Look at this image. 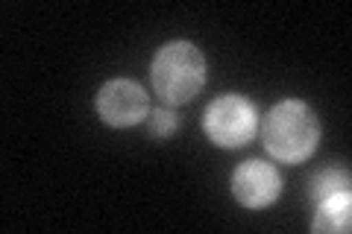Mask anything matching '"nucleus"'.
<instances>
[{
  "mask_svg": "<svg viewBox=\"0 0 352 234\" xmlns=\"http://www.w3.org/2000/svg\"><path fill=\"white\" fill-rule=\"evenodd\" d=\"M261 141L276 161L300 164L320 143V120L302 100H282L261 124Z\"/></svg>",
  "mask_w": 352,
  "mask_h": 234,
  "instance_id": "obj_1",
  "label": "nucleus"
},
{
  "mask_svg": "<svg viewBox=\"0 0 352 234\" xmlns=\"http://www.w3.org/2000/svg\"><path fill=\"white\" fill-rule=\"evenodd\" d=\"M150 80L168 106H182L206 85V59L191 41H168L153 56Z\"/></svg>",
  "mask_w": 352,
  "mask_h": 234,
  "instance_id": "obj_2",
  "label": "nucleus"
},
{
  "mask_svg": "<svg viewBox=\"0 0 352 234\" xmlns=\"http://www.w3.org/2000/svg\"><path fill=\"white\" fill-rule=\"evenodd\" d=\"M203 129L214 147L238 150L258 132V111L241 94H223L208 103L203 115Z\"/></svg>",
  "mask_w": 352,
  "mask_h": 234,
  "instance_id": "obj_3",
  "label": "nucleus"
},
{
  "mask_svg": "<svg viewBox=\"0 0 352 234\" xmlns=\"http://www.w3.org/2000/svg\"><path fill=\"white\" fill-rule=\"evenodd\" d=\"M97 115L115 129L138 126L150 115V97L132 80H109L97 91Z\"/></svg>",
  "mask_w": 352,
  "mask_h": 234,
  "instance_id": "obj_4",
  "label": "nucleus"
},
{
  "mask_svg": "<svg viewBox=\"0 0 352 234\" xmlns=\"http://www.w3.org/2000/svg\"><path fill=\"white\" fill-rule=\"evenodd\" d=\"M232 194L244 208H267L282 194V176L267 161H244L232 173Z\"/></svg>",
  "mask_w": 352,
  "mask_h": 234,
  "instance_id": "obj_5",
  "label": "nucleus"
},
{
  "mask_svg": "<svg viewBox=\"0 0 352 234\" xmlns=\"http://www.w3.org/2000/svg\"><path fill=\"white\" fill-rule=\"evenodd\" d=\"M352 226V194L340 191L335 196H326L317 202V214L311 222V231L317 234H346Z\"/></svg>",
  "mask_w": 352,
  "mask_h": 234,
  "instance_id": "obj_6",
  "label": "nucleus"
},
{
  "mask_svg": "<svg viewBox=\"0 0 352 234\" xmlns=\"http://www.w3.org/2000/svg\"><path fill=\"white\" fill-rule=\"evenodd\" d=\"M340 191H349V173L346 170H323L314 176L311 182V196L317 199V202H323L326 196H335Z\"/></svg>",
  "mask_w": 352,
  "mask_h": 234,
  "instance_id": "obj_7",
  "label": "nucleus"
},
{
  "mask_svg": "<svg viewBox=\"0 0 352 234\" xmlns=\"http://www.w3.org/2000/svg\"><path fill=\"white\" fill-rule=\"evenodd\" d=\"M176 129H179V117H176L173 111H168V108L153 111V117H150V135L153 138H168Z\"/></svg>",
  "mask_w": 352,
  "mask_h": 234,
  "instance_id": "obj_8",
  "label": "nucleus"
}]
</instances>
